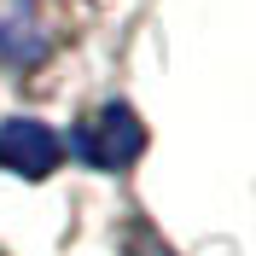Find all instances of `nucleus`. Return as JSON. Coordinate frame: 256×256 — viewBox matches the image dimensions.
<instances>
[{"mask_svg":"<svg viewBox=\"0 0 256 256\" xmlns=\"http://www.w3.org/2000/svg\"><path fill=\"white\" fill-rule=\"evenodd\" d=\"M99 0H0V76L47 99L64 64L82 52Z\"/></svg>","mask_w":256,"mask_h":256,"instance_id":"f257e3e1","label":"nucleus"},{"mask_svg":"<svg viewBox=\"0 0 256 256\" xmlns=\"http://www.w3.org/2000/svg\"><path fill=\"white\" fill-rule=\"evenodd\" d=\"M70 146H76V158L94 163V169H128V163L146 152V128H140L134 111L105 105V111H94L76 134H70Z\"/></svg>","mask_w":256,"mask_h":256,"instance_id":"f03ea898","label":"nucleus"},{"mask_svg":"<svg viewBox=\"0 0 256 256\" xmlns=\"http://www.w3.org/2000/svg\"><path fill=\"white\" fill-rule=\"evenodd\" d=\"M52 163H58V140H52L41 122L0 128V169H12V175H24V180H41V175H52Z\"/></svg>","mask_w":256,"mask_h":256,"instance_id":"7ed1b4c3","label":"nucleus"},{"mask_svg":"<svg viewBox=\"0 0 256 256\" xmlns=\"http://www.w3.org/2000/svg\"><path fill=\"white\" fill-rule=\"evenodd\" d=\"M0 256H6V250H0Z\"/></svg>","mask_w":256,"mask_h":256,"instance_id":"20e7f679","label":"nucleus"}]
</instances>
